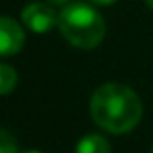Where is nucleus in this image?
<instances>
[{"instance_id": "nucleus-1", "label": "nucleus", "mask_w": 153, "mask_h": 153, "mask_svg": "<svg viewBox=\"0 0 153 153\" xmlns=\"http://www.w3.org/2000/svg\"><path fill=\"white\" fill-rule=\"evenodd\" d=\"M141 100L134 90L120 82H106L90 98V116L110 134H128L141 120Z\"/></svg>"}, {"instance_id": "nucleus-11", "label": "nucleus", "mask_w": 153, "mask_h": 153, "mask_svg": "<svg viewBox=\"0 0 153 153\" xmlns=\"http://www.w3.org/2000/svg\"><path fill=\"white\" fill-rule=\"evenodd\" d=\"M22 153H39V151H22Z\"/></svg>"}, {"instance_id": "nucleus-7", "label": "nucleus", "mask_w": 153, "mask_h": 153, "mask_svg": "<svg viewBox=\"0 0 153 153\" xmlns=\"http://www.w3.org/2000/svg\"><path fill=\"white\" fill-rule=\"evenodd\" d=\"M0 153H18V143L6 130H0Z\"/></svg>"}, {"instance_id": "nucleus-3", "label": "nucleus", "mask_w": 153, "mask_h": 153, "mask_svg": "<svg viewBox=\"0 0 153 153\" xmlns=\"http://www.w3.org/2000/svg\"><path fill=\"white\" fill-rule=\"evenodd\" d=\"M22 22L26 24L27 30H32L36 33H45L53 26H57L59 14L45 2H32V4H27L24 8Z\"/></svg>"}, {"instance_id": "nucleus-9", "label": "nucleus", "mask_w": 153, "mask_h": 153, "mask_svg": "<svg viewBox=\"0 0 153 153\" xmlns=\"http://www.w3.org/2000/svg\"><path fill=\"white\" fill-rule=\"evenodd\" d=\"M49 2H53V4H65V2H69V0H49Z\"/></svg>"}, {"instance_id": "nucleus-6", "label": "nucleus", "mask_w": 153, "mask_h": 153, "mask_svg": "<svg viewBox=\"0 0 153 153\" xmlns=\"http://www.w3.org/2000/svg\"><path fill=\"white\" fill-rule=\"evenodd\" d=\"M16 82H18V73L14 71V67L0 63V96L10 94L16 88Z\"/></svg>"}, {"instance_id": "nucleus-8", "label": "nucleus", "mask_w": 153, "mask_h": 153, "mask_svg": "<svg viewBox=\"0 0 153 153\" xmlns=\"http://www.w3.org/2000/svg\"><path fill=\"white\" fill-rule=\"evenodd\" d=\"M90 2H94V4H102V6H106V4H114L116 0H90Z\"/></svg>"}, {"instance_id": "nucleus-4", "label": "nucleus", "mask_w": 153, "mask_h": 153, "mask_svg": "<svg viewBox=\"0 0 153 153\" xmlns=\"http://www.w3.org/2000/svg\"><path fill=\"white\" fill-rule=\"evenodd\" d=\"M24 30L16 20L0 16V57H12L24 47Z\"/></svg>"}, {"instance_id": "nucleus-5", "label": "nucleus", "mask_w": 153, "mask_h": 153, "mask_svg": "<svg viewBox=\"0 0 153 153\" xmlns=\"http://www.w3.org/2000/svg\"><path fill=\"white\" fill-rule=\"evenodd\" d=\"M76 153H110V143L104 135L88 134L76 143Z\"/></svg>"}, {"instance_id": "nucleus-12", "label": "nucleus", "mask_w": 153, "mask_h": 153, "mask_svg": "<svg viewBox=\"0 0 153 153\" xmlns=\"http://www.w3.org/2000/svg\"><path fill=\"white\" fill-rule=\"evenodd\" d=\"M151 153H153V151H151Z\"/></svg>"}, {"instance_id": "nucleus-2", "label": "nucleus", "mask_w": 153, "mask_h": 153, "mask_svg": "<svg viewBox=\"0 0 153 153\" xmlns=\"http://www.w3.org/2000/svg\"><path fill=\"white\" fill-rule=\"evenodd\" d=\"M57 27L61 36L79 49H94L102 43L106 24L92 6L75 2L59 12Z\"/></svg>"}, {"instance_id": "nucleus-10", "label": "nucleus", "mask_w": 153, "mask_h": 153, "mask_svg": "<svg viewBox=\"0 0 153 153\" xmlns=\"http://www.w3.org/2000/svg\"><path fill=\"white\" fill-rule=\"evenodd\" d=\"M145 4H147V6H149V8H151V10H153V0H145Z\"/></svg>"}]
</instances>
